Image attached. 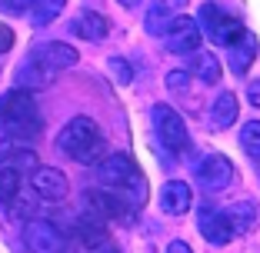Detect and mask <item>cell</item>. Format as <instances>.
Here are the masks:
<instances>
[{
  "label": "cell",
  "mask_w": 260,
  "mask_h": 253,
  "mask_svg": "<svg viewBox=\"0 0 260 253\" xmlns=\"http://www.w3.org/2000/svg\"><path fill=\"white\" fill-rule=\"evenodd\" d=\"M97 180L107 187V190L120 193L134 210L147 203L150 187H147V176L140 173V167L134 163L130 154H107L104 160L97 163Z\"/></svg>",
  "instance_id": "cell-1"
},
{
  "label": "cell",
  "mask_w": 260,
  "mask_h": 253,
  "mask_svg": "<svg viewBox=\"0 0 260 253\" xmlns=\"http://www.w3.org/2000/svg\"><path fill=\"white\" fill-rule=\"evenodd\" d=\"M0 130H7L14 140H34L44 133V117H40V107L37 100H34L30 90H17L4 93L0 97Z\"/></svg>",
  "instance_id": "cell-2"
},
{
  "label": "cell",
  "mask_w": 260,
  "mask_h": 253,
  "mask_svg": "<svg viewBox=\"0 0 260 253\" xmlns=\"http://www.w3.org/2000/svg\"><path fill=\"white\" fill-rule=\"evenodd\" d=\"M57 150L67 154L70 160L84 163V167H93L107 157V140L90 117H74L57 137Z\"/></svg>",
  "instance_id": "cell-3"
},
{
  "label": "cell",
  "mask_w": 260,
  "mask_h": 253,
  "mask_svg": "<svg viewBox=\"0 0 260 253\" xmlns=\"http://www.w3.org/2000/svg\"><path fill=\"white\" fill-rule=\"evenodd\" d=\"M153 117V133H157V140H160L164 150H170V154H180L187 147V127H184V117L177 114L174 107H167V103H157V107L150 110Z\"/></svg>",
  "instance_id": "cell-4"
},
{
  "label": "cell",
  "mask_w": 260,
  "mask_h": 253,
  "mask_svg": "<svg viewBox=\"0 0 260 253\" xmlns=\"http://www.w3.org/2000/svg\"><path fill=\"white\" fill-rule=\"evenodd\" d=\"M197 20H200V30L210 33V40H214L217 47H230L234 40L240 37V33L247 30L244 23L234 20V17H230L227 10H220L217 4H204V7H200V17H197Z\"/></svg>",
  "instance_id": "cell-5"
},
{
  "label": "cell",
  "mask_w": 260,
  "mask_h": 253,
  "mask_svg": "<svg viewBox=\"0 0 260 253\" xmlns=\"http://www.w3.org/2000/svg\"><path fill=\"white\" fill-rule=\"evenodd\" d=\"M234 180H237V170H234V163L223 154H207L204 160L197 163V184H200V190H207V193L227 190Z\"/></svg>",
  "instance_id": "cell-6"
},
{
  "label": "cell",
  "mask_w": 260,
  "mask_h": 253,
  "mask_svg": "<svg viewBox=\"0 0 260 253\" xmlns=\"http://www.w3.org/2000/svg\"><path fill=\"white\" fill-rule=\"evenodd\" d=\"M197 230L204 233L207 243H214V246H227L230 240L237 237V233H234V227H230L227 210L214 207V203H204V207L197 210Z\"/></svg>",
  "instance_id": "cell-7"
},
{
  "label": "cell",
  "mask_w": 260,
  "mask_h": 253,
  "mask_svg": "<svg viewBox=\"0 0 260 253\" xmlns=\"http://www.w3.org/2000/svg\"><path fill=\"white\" fill-rule=\"evenodd\" d=\"M84 203L90 207L93 216H100V220H130V216H134V207H130L120 193L107 190V187H104V190H87Z\"/></svg>",
  "instance_id": "cell-8"
},
{
  "label": "cell",
  "mask_w": 260,
  "mask_h": 253,
  "mask_svg": "<svg viewBox=\"0 0 260 253\" xmlns=\"http://www.w3.org/2000/svg\"><path fill=\"white\" fill-rule=\"evenodd\" d=\"M63 233L50 220H30L23 227V243L30 253H63Z\"/></svg>",
  "instance_id": "cell-9"
},
{
  "label": "cell",
  "mask_w": 260,
  "mask_h": 253,
  "mask_svg": "<svg viewBox=\"0 0 260 253\" xmlns=\"http://www.w3.org/2000/svg\"><path fill=\"white\" fill-rule=\"evenodd\" d=\"M164 40H167L170 54H190V50L200 47V23L193 20V17L177 14L174 23H170V30L164 33Z\"/></svg>",
  "instance_id": "cell-10"
},
{
  "label": "cell",
  "mask_w": 260,
  "mask_h": 253,
  "mask_svg": "<svg viewBox=\"0 0 260 253\" xmlns=\"http://www.w3.org/2000/svg\"><path fill=\"white\" fill-rule=\"evenodd\" d=\"M30 187L40 200H63L67 197V176L57 167H34L30 170Z\"/></svg>",
  "instance_id": "cell-11"
},
{
  "label": "cell",
  "mask_w": 260,
  "mask_h": 253,
  "mask_svg": "<svg viewBox=\"0 0 260 253\" xmlns=\"http://www.w3.org/2000/svg\"><path fill=\"white\" fill-rule=\"evenodd\" d=\"M184 7H187V0H153L150 10H147V20H144L147 33H150V37H164V33L170 30L174 17Z\"/></svg>",
  "instance_id": "cell-12"
},
{
  "label": "cell",
  "mask_w": 260,
  "mask_h": 253,
  "mask_svg": "<svg viewBox=\"0 0 260 253\" xmlns=\"http://www.w3.org/2000/svg\"><path fill=\"white\" fill-rule=\"evenodd\" d=\"M30 57H37L40 63H44L47 70H67V67H74L77 63V50L74 47H67V44H60V40H50V44H40V47H34V54Z\"/></svg>",
  "instance_id": "cell-13"
},
{
  "label": "cell",
  "mask_w": 260,
  "mask_h": 253,
  "mask_svg": "<svg viewBox=\"0 0 260 253\" xmlns=\"http://www.w3.org/2000/svg\"><path fill=\"white\" fill-rule=\"evenodd\" d=\"M257 50H260V44H257V37H253L250 30H244L234 44L227 47V63H230V70L234 74H240L244 77L247 70H250V63H253V57H257Z\"/></svg>",
  "instance_id": "cell-14"
},
{
  "label": "cell",
  "mask_w": 260,
  "mask_h": 253,
  "mask_svg": "<svg viewBox=\"0 0 260 253\" xmlns=\"http://www.w3.org/2000/svg\"><path fill=\"white\" fill-rule=\"evenodd\" d=\"M187 63H190V74L200 80V84H220V77H223V67H220V60H217L210 50H204V47H197V50H190L187 54Z\"/></svg>",
  "instance_id": "cell-15"
},
{
  "label": "cell",
  "mask_w": 260,
  "mask_h": 253,
  "mask_svg": "<svg viewBox=\"0 0 260 253\" xmlns=\"http://www.w3.org/2000/svg\"><path fill=\"white\" fill-rule=\"evenodd\" d=\"M160 207H164V213H170V216H184L187 210L193 207L190 187H187L184 180H170V184L160 190Z\"/></svg>",
  "instance_id": "cell-16"
},
{
  "label": "cell",
  "mask_w": 260,
  "mask_h": 253,
  "mask_svg": "<svg viewBox=\"0 0 260 253\" xmlns=\"http://www.w3.org/2000/svg\"><path fill=\"white\" fill-rule=\"evenodd\" d=\"M74 27L77 37H84V40H104L110 33V23L104 14H97V10H80L77 14V20L70 23Z\"/></svg>",
  "instance_id": "cell-17"
},
{
  "label": "cell",
  "mask_w": 260,
  "mask_h": 253,
  "mask_svg": "<svg viewBox=\"0 0 260 253\" xmlns=\"http://www.w3.org/2000/svg\"><path fill=\"white\" fill-rule=\"evenodd\" d=\"M50 80H54V70H47L37 57H27V60L20 63V70H17V84H20L23 90H40V87H50Z\"/></svg>",
  "instance_id": "cell-18"
},
{
  "label": "cell",
  "mask_w": 260,
  "mask_h": 253,
  "mask_svg": "<svg viewBox=\"0 0 260 253\" xmlns=\"http://www.w3.org/2000/svg\"><path fill=\"white\" fill-rule=\"evenodd\" d=\"M237 97H234V93H220V97L214 100V107H210V127H214V130H227L230 123L237 120Z\"/></svg>",
  "instance_id": "cell-19"
},
{
  "label": "cell",
  "mask_w": 260,
  "mask_h": 253,
  "mask_svg": "<svg viewBox=\"0 0 260 253\" xmlns=\"http://www.w3.org/2000/svg\"><path fill=\"white\" fill-rule=\"evenodd\" d=\"M227 216H230V227H234V233H247L257 223V210H253L250 200H237V203H230L227 207Z\"/></svg>",
  "instance_id": "cell-20"
},
{
  "label": "cell",
  "mask_w": 260,
  "mask_h": 253,
  "mask_svg": "<svg viewBox=\"0 0 260 253\" xmlns=\"http://www.w3.org/2000/svg\"><path fill=\"white\" fill-rule=\"evenodd\" d=\"M34 27H47V23H54L60 17V10L67 7V0H34Z\"/></svg>",
  "instance_id": "cell-21"
},
{
  "label": "cell",
  "mask_w": 260,
  "mask_h": 253,
  "mask_svg": "<svg viewBox=\"0 0 260 253\" xmlns=\"http://www.w3.org/2000/svg\"><path fill=\"white\" fill-rule=\"evenodd\" d=\"M20 176L14 167H7V163H0V203H14L17 193H20Z\"/></svg>",
  "instance_id": "cell-22"
},
{
  "label": "cell",
  "mask_w": 260,
  "mask_h": 253,
  "mask_svg": "<svg viewBox=\"0 0 260 253\" xmlns=\"http://www.w3.org/2000/svg\"><path fill=\"white\" fill-rule=\"evenodd\" d=\"M240 147H244V154L250 160L260 163V120H250L240 127Z\"/></svg>",
  "instance_id": "cell-23"
},
{
  "label": "cell",
  "mask_w": 260,
  "mask_h": 253,
  "mask_svg": "<svg viewBox=\"0 0 260 253\" xmlns=\"http://www.w3.org/2000/svg\"><path fill=\"white\" fill-rule=\"evenodd\" d=\"M107 67H110V74H114V80H117L120 87H127L130 80H134V70H130V63H127V60H120V57H110Z\"/></svg>",
  "instance_id": "cell-24"
},
{
  "label": "cell",
  "mask_w": 260,
  "mask_h": 253,
  "mask_svg": "<svg viewBox=\"0 0 260 253\" xmlns=\"http://www.w3.org/2000/svg\"><path fill=\"white\" fill-rule=\"evenodd\" d=\"M167 87L174 93H184L187 97V87H190V80H187V70H170L167 74Z\"/></svg>",
  "instance_id": "cell-25"
},
{
  "label": "cell",
  "mask_w": 260,
  "mask_h": 253,
  "mask_svg": "<svg viewBox=\"0 0 260 253\" xmlns=\"http://www.w3.org/2000/svg\"><path fill=\"white\" fill-rule=\"evenodd\" d=\"M10 47H14V30H10L7 23H0V54H7Z\"/></svg>",
  "instance_id": "cell-26"
},
{
  "label": "cell",
  "mask_w": 260,
  "mask_h": 253,
  "mask_svg": "<svg viewBox=\"0 0 260 253\" xmlns=\"http://www.w3.org/2000/svg\"><path fill=\"white\" fill-rule=\"evenodd\" d=\"M34 0H0V7L4 10H10V14H23V10L30 7Z\"/></svg>",
  "instance_id": "cell-27"
},
{
  "label": "cell",
  "mask_w": 260,
  "mask_h": 253,
  "mask_svg": "<svg viewBox=\"0 0 260 253\" xmlns=\"http://www.w3.org/2000/svg\"><path fill=\"white\" fill-rule=\"evenodd\" d=\"M247 97H250V103H253V107H260V80L247 84Z\"/></svg>",
  "instance_id": "cell-28"
},
{
  "label": "cell",
  "mask_w": 260,
  "mask_h": 253,
  "mask_svg": "<svg viewBox=\"0 0 260 253\" xmlns=\"http://www.w3.org/2000/svg\"><path fill=\"white\" fill-rule=\"evenodd\" d=\"M164 253H193V250L184 243V240H174V243H167V250H164Z\"/></svg>",
  "instance_id": "cell-29"
},
{
  "label": "cell",
  "mask_w": 260,
  "mask_h": 253,
  "mask_svg": "<svg viewBox=\"0 0 260 253\" xmlns=\"http://www.w3.org/2000/svg\"><path fill=\"white\" fill-rule=\"evenodd\" d=\"M87 253H120V250H114L110 243H104V246H93V250H87Z\"/></svg>",
  "instance_id": "cell-30"
},
{
  "label": "cell",
  "mask_w": 260,
  "mask_h": 253,
  "mask_svg": "<svg viewBox=\"0 0 260 253\" xmlns=\"http://www.w3.org/2000/svg\"><path fill=\"white\" fill-rule=\"evenodd\" d=\"M117 4H120V7H137L140 0H117Z\"/></svg>",
  "instance_id": "cell-31"
}]
</instances>
